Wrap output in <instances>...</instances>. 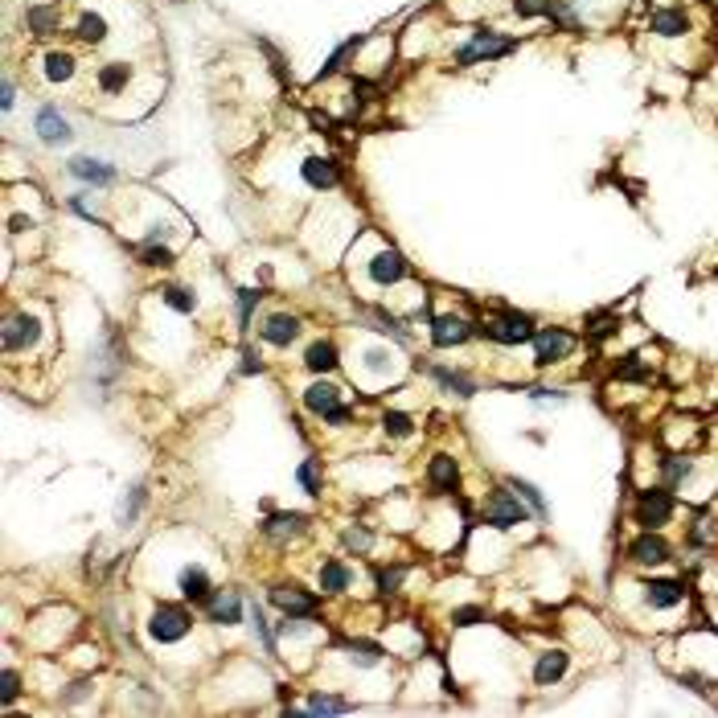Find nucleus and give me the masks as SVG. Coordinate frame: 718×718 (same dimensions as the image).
Segmentation results:
<instances>
[{
	"label": "nucleus",
	"mask_w": 718,
	"mask_h": 718,
	"mask_svg": "<svg viewBox=\"0 0 718 718\" xmlns=\"http://www.w3.org/2000/svg\"><path fill=\"white\" fill-rule=\"evenodd\" d=\"M476 333L480 337H489L493 345H505V350H514V345H525V341H534V316H525V312H514V308H501L493 312L489 321L476 324Z\"/></svg>",
	"instance_id": "obj_1"
},
{
	"label": "nucleus",
	"mask_w": 718,
	"mask_h": 718,
	"mask_svg": "<svg viewBox=\"0 0 718 718\" xmlns=\"http://www.w3.org/2000/svg\"><path fill=\"white\" fill-rule=\"evenodd\" d=\"M194 624H197L194 611L181 608V603H156L152 620H148V636H152L156 644H177L194 632Z\"/></svg>",
	"instance_id": "obj_2"
},
{
	"label": "nucleus",
	"mask_w": 718,
	"mask_h": 718,
	"mask_svg": "<svg viewBox=\"0 0 718 718\" xmlns=\"http://www.w3.org/2000/svg\"><path fill=\"white\" fill-rule=\"evenodd\" d=\"M525 517H530V505H525L509 485L493 489V493L485 497V525H493V530H514V525H525Z\"/></svg>",
	"instance_id": "obj_3"
},
{
	"label": "nucleus",
	"mask_w": 718,
	"mask_h": 718,
	"mask_svg": "<svg viewBox=\"0 0 718 718\" xmlns=\"http://www.w3.org/2000/svg\"><path fill=\"white\" fill-rule=\"evenodd\" d=\"M673 514H678V501H673L670 489H644V493H636V509H632L636 525L661 530V525L673 522Z\"/></svg>",
	"instance_id": "obj_4"
},
{
	"label": "nucleus",
	"mask_w": 718,
	"mask_h": 718,
	"mask_svg": "<svg viewBox=\"0 0 718 718\" xmlns=\"http://www.w3.org/2000/svg\"><path fill=\"white\" fill-rule=\"evenodd\" d=\"M636 592H641L644 611H673L689 600V587L681 579H644Z\"/></svg>",
	"instance_id": "obj_5"
},
{
	"label": "nucleus",
	"mask_w": 718,
	"mask_h": 718,
	"mask_svg": "<svg viewBox=\"0 0 718 718\" xmlns=\"http://www.w3.org/2000/svg\"><path fill=\"white\" fill-rule=\"evenodd\" d=\"M517 41L501 38V33L493 30H480L472 33V41H468L464 49H456V66H472V62H485V58H505V54H514Z\"/></svg>",
	"instance_id": "obj_6"
},
{
	"label": "nucleus",
	"mask_w": 718,
	"mask_h": 718,
	"mask_svg": "<svg viewBox=\"0 0 718 718\" xmlns=\"http://www.w3.org/2000/svg\"><path fill=\"white\" fill-rule=\"evenodd\" d=\"M41 345V321L33 312H13L4 321V353H30Z\"/></svg>",
	"instance_id": "obj_7"
},
{
	"label": "nucleus",
	"mask_w": 718,
	"mask_h": 718,
	"mask_svg": "<svg viewBox=\"0 0 718 718\" xmlns=\"http://www.w3.org/2000/svg\"><path fill=\"white\" fill-rule=\"evenodd\" d=\"M670 558H673V546L665 542L657 530H644V534H636L628 542V563L632 567H644V571H649V567H665Z\"/></svg>",
	"instance_id": "obj_8"
},
{
	"label": "nucleus",
	"mask_w": 718,
	"mask_h": 718,
	"mask_svg": "<svg viewBox=\"0 0 718 718\" xmlns=\"http://www.w3.org/2000/svg\"><path fill=\"white\" fill-rule=\"evenodd\" d=\"M571 350H575V337L567 329H538L534 333V366L550 369L571 358Z\"/></svg>",
	"instance_id": "obj_9"
},
{
	"label": "nucleus",
	"mask_w": 718,
	"mask_h": 718,
	"mask_svg": "<svg viewBox=\"0 0 718 718\" xmlns=\"http://www.w3.org/2000/svg\"><path fill=\"white\" fill-rule=\"evenodd\" d=\"M407 272H411L407 259H402L394 247H382V251L366 263V275L378 283V288H394V283H402L407 280Z\"/></svg>",
	"instance_id": "obj_10"
},
{
	"label": "nucleus",
	"mask_w": 718,
	"mask_h": 718,
	"mask_svg": "<svg viewBox=\"0 0 718 718\" xmlns=\"http://www.w3.org/2000/svg\"><path fill=\"white\" fill-rule=\"evenodd\" d=\"M205 616H210V624H218V628L243 624V595L230 592V587H214V595L205 600Z\"/></svg>",
	"instance_id": "obj_11"
},
{
	"label": "nucleus",
	"mask_w": 718,
	"mask_h": 718,
	"mask_svg": "<svg viewBox=\"0 0 718 718\" xmlns=\"http://www.w3.org/2000/svg\"><path fill=\"white\" fill-rule=\"evenodd\" d=\"M476 337V324H468L464 316H436L431 321V345L436 350H456Z\"/></svg>",
	"instance_id": "obj_12"
},
{
	"label": "nucleus",
	"mask_w": 718,
	"mask_h": 718,
	"mask_svg": "<svg viewBox=\"0 0 718 718\" xmlns=\"http://www.w3.org/2000/svg\"><path fill=\"white\" fill-rule=\"evenodd\" d=\"M341 398H345V394H341V386H337V382H324V378H316V382H312V386L300 394V402H304V411H308V415L324 419V415H333V411L341 407Z\"/></svg>",
	"instance_id": "obj_13"
},
{
	"label": "nucleus",
	"mask_w": 718,
	"mask_h": 718,
	"mask_svg": "<svg viewBox=\"0 0 718 718\" xmlns=\"http://www.w3.org/2000/svg\"><path fill=\"white\" fill-rule=\"evenodd\" d=\"M272 603L275 608H283V616H316V595L304 592V587H296V583H280V587H272Z\"/></svg>",
	"instance_id": "obj_14"
},
{
	"label": "nucleus",
	"mask_w": 718,
	"mask_h": 718,
	"mask_svg": "<svg viewBox=\"0 0 718 718\" xmlns=\"http://www.w3.org/2000/svg\"><path fill=\"white\" fill-rule=\"evenodd\" d=\"M428 489L436 497H452L460 489V460L456 456H431L428 464Z\"/></svg>",
	"instance_id": "obj_15"
},
{
	"label": "nucleus",
	"mask_w": 718,
	"mask_h": 718,
	"mask_svg": "<svg viewBox=\"0 0 718 718\" xmlns=\"http://www.w3.org/2000/svg\"><path fill=\"white\" fill-rule=\"evenodd\" d=\"M259 337L267 341V345H275V350H288L291 341L300 337V316H291V312H275V316H267V321L259 324Z\"/></svg>",
	"instance_id": "obj_16"
},
{
	"label": "nucleus",
	"mask_w": 718,
	"mask_h": 718,
	"mask_svg": "<svg viewBox=\"0 0 718 718\" xmlns=\"http://www.w3.org/2000/svg\"><path fill=\"white\" fill-rule=\"evenodd\" d=\"M567 670H571V653L546 649V653H538V661H534V681L538 686H554V681L567 678Z\"/></svg>",
	"instance_id": "obj_17"
},
{
	"label": "nucleus",
	"mask_w": 718,
	"mask_h": 718,
	"mask_svg": "<svg viewBox=\"0 0 718 718\" xmlns=\"http://www.w3.org/2000/svg\"><path fill=\"white\" fill-rule=\"evenodd\" d=\"M304 525H308V517L304 514H272L267 522H263V538L267 542H291L296 534H304Z\"/></svg>",
	"instance_id": "obj_18"
},
{
	"label": "nucleus",
	"mask_w": 718,
	"mask_h": 718,
	"mask_svg": "<svg viewBox=\"0 0 718 718\" xmlns=\"http://www.w3.org/2000/svg\"><path fill=\"white\" fill-rule=\"evenodd\" d=\"M33 127H38V136L46 140V144H66V140L74 136L70 119L62 116L58 108H41V111H38V124H33Z\"/></svg>",
	"instance_id": "obj_19"
},
{
	"label": "nucleus",
	"mask_w": 718,
	"mask_h": 718,
	"mask_svg": "<svg viewBox=\"0 0 718 718\" xmlns=\"http://www.w3.org/2000/svg\"><path fill=\"white\" fill-rule=\"evenodd\" d=\"M649 33H657V38H686L689 33L686 9H657L649 17Z\"/></svg>",
	"instance_id": "obj_20"
},
{
	"label": "nucleus",
	"mask_w": 718,
	"mask_h": 718,
	"mask_svg": "<svg viewBox=\"0 0 718 718\" xmlns=\"http://www.w3.org/2000/svg\"><path fill=\"white\" fill-rule=\"evenodd\" d=\"M341 366V353L333 341H316V345H308V353H304V369L308 374H316V378H324V374H333V369Z\"/></svg>",
	"instance_id": "obj_21"
},
{
	"label": "nucleus",
	"mask_w": 718,
	"mask_h": 718,
	"mask_svg": "<svg viewBox=\"0 0 718 718\" xmlns=\"http://www.w3.org/2000/svg\"><path fill=\"white\" fill-rule=\"evenodd\" d=\"M428 374L444 386V394H456V398H472L476 394V382L460 369H447V366H428Z\"/></svg>",
	"instance_id": "obj_22"
},
{
	"label": "nucleus",
	"mask_w": 718,
	"mask_h": 718,
	"mask_svg": "<svg viewBox=\"0 0 718 718\" xmlns=\"http://www.w3.org/2000/svg\"><path fill=\"white\" fill-rule=\"evenodd\" d=\"M181 595L194 603H205L210 595H214V583H210V575H205V567H185L181 571Z\"/></svg>",
	"instance_id": "obj_23"
},
{
	"label": "nucleus",
	"mask_w": 718,
	"mask_h": 718,
	"mask_svg": "<svg viewBox=\"0 0 718 718\" xmlns=\"http://www.w3.org/2000/svg\"><path fill=\"white\" fill-rule=\"evenodd\" d=\"M70 177H78V181L87 185H111L116 181V169L103 165V160H91V156H74L70 160Z\"/></svg>",
	"instance_id": "obj_24"
},
{
	"label": "nucleus",
	"mask_w": 718,
	"mask_h": 718,
	"mask_svg": "<svg viewBox=\"0 0 718 718\" xmlns=\"http://www.w3.org/2000/svg\"><path fill=\"white\" fill-rule=\"evenodd\" d=\"M350 583H353V571L341 563V558H329V563L321 567V592H324V595L350 592Z\"/></svg>",
	"instance_id": "obj_25"
},
{
	"label": "nucleus",
	"mask_w": 718,
	"mask_h": 718,
	"mask_svg": "<svg viewBox=\"0 0 718 718\" xmlns=\"http://www.w3.org/2000/svg\"><path fill=\"white\" fill-rule=\"evenodd\" d=\"M300 173L312 189H333V185H337V169H333V160H324V156H308Z\"/></svg>",
	"instance_id": "obj_26"
},
{
	"label": "nucleus",
	"mask_w": 718,
	"mask_h": 718,
	"mask_svg": "<svg viewBox=\"0 0 718 718\" xmlns=\"http://www.w3.org/2000/svg\"><path fill=\"white\" fill-rule=\"evenodd\" d=\"M46 78L49 82H70L74 78V54H66V49L46 54Z\"/></svg>",
	"instance_id": "obj_27"
},
{
	"label": "nucleus",
	"mask_w": 718,
	"mask_h": 718,
	"mask_svg": "<svg viewBox=\"0 0 718 718\" xmlns=\"http://www.w3.org/2000/svg\"><path fill=\"white\" fill-rule=\"evenodd\" d=\"M509 489H514V493L522 497L525 505H530V514H534V517H546V514H550V509H546V497H542V489H538V485H530V480L514 476V480H509Z\"/></svg>",
	"instance_id": "obj_28"
},
{
	"label": "nucleus",
	"mask_w": 718,
	"mask_h": 718,
	"mask_svg": "<svg viewBox=\"0 0 718 718\" xmlns=\"http://www.w3.org/2000/svg\"><path fill=\"white\" fill-rule=\"evenodd\" d=\"M694 472V460L689 456H670L661 460V476H665V489H681L686 485V476Z\"/></svg>",
	"instance_id": "obj_29"
},
{
	"label": "nucleus",
	"mask_w": 718,
	"mask_h": 718,
	"mask_svg": "<svg viewBox=\"0 0 718 718\" xmlns=\"http://www.w3.org/2000/svg\"><path fill=\"white\" fill-rule=\"evenodd\" d=\"M546 17H550L558 30H567V33H579V30H583L579 13H575L567 0H550V4H546Z\"/></svg>",
	"instance_id": "obj_30"
},
{
	"label": "nucleus",
	"mask_w": 718,
	"mask_h": 718,
	"mask_svg": "<svg viewBox=\"0 0 718 718\" xmlns=\"http://www.w3.org/2000/svg\"><path fill=\"white\" fill-rule=\"evenodd\" d=\"M308 710L312 714H345V710H353L350 698H337V694H308Z\"/></svg>",
	"instance_id": "obj_31"
},
{
	"label": "nucleus",
	"mask_w": 718,
	"mask_h": 718,
	"mask_svg": "<svg viewBox=\"0 0 718 718\" xmlns=\"http://www.w3.org/2000/svg\"><path fill=\"white\" fill-rule=\"evenodd\" d=\"M296 480L304 485V493L308 497H321L324 493V480H321V460H304L300 468H296Z\"/></svg>",
	"instance_id": "obj_32"
},
{
	"label": "nucleus",
	"mask_w": 718,
	"mask_h": 718,
	"mask_svg": "<svg viewBox=\"0 0 718 718\" xmlns=\"http://www.w3.org/2000/svg\"><path fill=\"white\" fill-rule=\"evenodd\" d=\"M127 78H132V70H127L124 62H111V66L99 70V87L108 91V95H116V91L127 87Z\"/></svg>",
	"instance_id": "obj_33"
},
{
	"label": "nucleus",
	"mask_w": 718,
	"mask_h": 718,
	"mask_svg": "<svg viewBox=\"0 0 718 718\" xmlns=\"http://www.w3.org/2000/svg\"><path fill=\"white\" fill-rule=\"evenodd\" d=\"M382 428H386L390 439H407V436H415V419L402 415V411H386V415H382Z\"/></svg>",
	"instance_id": "obj_34"
},
{
	"label": "nucleus",
	"mask_w": 718,
	"mask_h": 718,
	"mask_svg": "<svg viewBox=\"0 0 718 718\" xmlns=\"http://www.w3.org/2000/svg\"><path fill=\"white\" fill-rule=\"evenodd\" d=\"M78 38L91 41V46H99V41L108 38V21L95 17V13H82V17H78Z\"/></svg>",
	"instance_id": "obj_35"
},
{
	"label": "nucleus",
	"mask_w": 718,
	"mask_h": 718,
	"mask_svg": "<svg viewBox=\"0 0 718 718\" xmlns=\"http://www.w3.org/2000/svg\"><path fill=\"white\" fill-rule=\"evenodd\" d=\"M616 378H624V382H649L653 378V366H649V361H641V358H624L620 366H616Z\"/></svg>",
	"instance_id": "obj_36"
},
{
	"label": "nucleus",
	"mask_w": 718,
	"mask_h": 718,
	"mask_svg": "<svg viewBox=\"0 0 718 718\" xmlns=\"http://www.w3.org/2000/svg\"><path fill=\"white\" fill-rule=\"evenodd\" d=\"M616 333H620V316H592V321H587V337L592 341L616 337Z\"/></svg>",
	"instance_id": "obj_37"
},
{
	"label": "nucleus",
	"mask_w": 718,
	"mask_h": 718,
	"mask_svg": "<svg viewBox=\"0 0 718 718\" xmlns=\"http://www.w3.org/2000/svg\"><path fill=\"white\" fill-rule=\"evenodd\" d=\"M259 300H263V291H255V288L238 291V324H243V329H251V312L259 308Z\"/></svg>",
	"instance_id": "obj_38"
},
{
	"label": "nucleus",
	"mask_w": 718,
	"mask_h": 718,
	"mask_svg": "<svg viewBox=\"0 0 718 718\" xmlns=\"http://www.w3.org/2000/svg\"><path fill=\"white\" fill-rule=\"evenodd\" d=\"M165 304H169V308H177V312H185V316L197 308L194 291H185V288H165Z\"/></svg>",
	"instance_id": "obj_39"
},
{
	"label": "nucleus",
	"mask_w": 718,
	"mask_h": 718,
	"mask_svg": "<svg viewBox=\"0 0 718 718\" xmlns=\"http://www.w3.org/2000/svg\"><path fill=\"white\" fill-rule=\"evenodd\" d=\"M140 263H144V267H173V251H169V247L148 243L144 251H140Z\"/></svg>",
	"instance_id": "obj_40"
},
{
	"label": "nucleus",
	"mask_w": 718,
	"mask_h": 718,
	"mask_svg": "<svg viewBox=\"0 0 718 718\" xmlns=\"http://www.w3.org/2000/svg\"><path fill=\"white\" fill-rule=\"evenodd\" d=\"M402 575H407V567H382V571H378V592L382 595H394L398 583H402Z\"/></svg>",
	"instance_id": "obj_41"
},
{
	"label": "nucleus",
	"mask_w": 718,
	"mask_h": 718,
	"mask_svg": "<svg viewBox=\"0 0 718 718\" xmlns=\"http://www.w3.org/2000/svg\"><path fill=\"white\" fill-rule=\"evenodd\" d=\"M54 25H58V13H49V9H33L30 13V30L38 33V38H46Z\"/></svg>",
	"instance_id": "obj_42"
},
{
	"label": "nucleus",
	"mask_w": 718,
	"mask_h": 718,
	"mask_svg": "<svg viewBox=\"0 0 718 718\" xmlns=\"http://www.w3.org/2000/svg\"><path fill=\"white\" fill-rule=\"evenodd\" d=\"M369 546H374V538H369V530H361V525H353V530H345V550H358V554H366Z\"/></svg>",
	"instance_id": "obj_43"
},
{
	"label": "nucleus",
	"mask_w": 718,
	"mask_h": 718,
	"mask_svg": "<svg viewBox=\"0 0 718 718\" xmlns=\"http://www.w3.org/2000/svg\"><path fill=\"white\" fill-rule=\"evenodd\" d=\"M0 686H4V689H0V702H4V706H13V702H17V694H21V673L17 670H4V681H0Z\"/></svg>",
	"instance_id": "obj_44"
},
{
	"label": "nucleus",
	"mask_w": 718,
	"mask_h": 718,
	"mask_svg": "<svg viewBox=\"0 0 718 718\" xmlns=\"http://www.w3.org/2000/svg\"><path fill=\"white\" fill-rule=\"evenodd\" d=\"M546 4L550 0H514V13L517 17H546Z\"/></svg>",
	"instance_id": "obj_45"
},
{
	"label": "nucleus",
	"mask_w": 718,
	"mask_h": 718,
	"mask_svg": "<svg viewBox=\"0 0 718 718\" xmlns=\"http://www.w3.org/2000/svg\"><path fill=\"white\" fill-rule=\"evenodd\" d=\"M485 620V608H460L456 616H452V624H460V628H468V624H480Z\"/></svg>",
	"instance_id": "obj_46"
},
{
	"label": "nucleus",
	"mask_w": 718,
	"mask_h": 718,
	"mask_svg": "<svg viewBox=\"0 0 718 718\" xmlns=\"http://www.w3.org/2000/svg\"><path fill=\"white\" fill-rule=\"evenodd\" d=\"M263 369V358L255 350H243V374H259Z\"/></svg>",
	"instance_id": "obj_47"
},
{
	"label": "nucleus",
	"mask_w": 718,
	"mask_h": 718,
	"mask_svg": "<svg viewBox=\"0 0 718 718\" xmlns=\"http://www.w3.org/2000/svg\"><path fill=\"white\" fill-rule=\"evenodd\" d=\"M13 95H17V91H13V82H4V111H13V103H17Z\"/></svg>",
	"instance_id": "obj_48"
}]
</instances>
